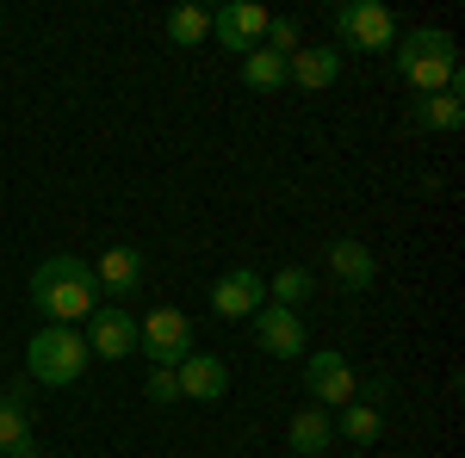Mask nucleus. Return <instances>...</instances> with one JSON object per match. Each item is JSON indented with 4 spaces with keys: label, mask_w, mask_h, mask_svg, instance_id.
Segmentation results:
<instances>
[{
    "label": "nucleus",
    "mask_w": 465,
    "mask_h": 458,
    "mask_svg": "<svg viewBox=\"0 0 465 458\" xmlns=\"http://www.w3.org/2000/svg\"><path fill=\"white\" fill-rule=\"evenodd\" d=\"M311 267H280L273 279H267V304H280V310H298L304 297H311Z\"/></svg>",
    "instance_id": "obj_21"
},
{
    "label": "nucleus",
    "mask_w": 465,
    "mask_h": 458,
    "mask_svg": "<svg viewBox=\"0 0 465 458\" xmlns=\"http://www.w3.org/2000/svg\"><path fill=\"white\" fill-rule=\"evenodd\" d=\"M87 365H94V353L81 341V328H63V322H44L32 335V347H25V372H32V385H44V390L81 385Z\"/></svg>",
    "instance_id": "obj_3"
},
{
    "label": "nucleus",
    "mask_w": 465,
    "mask_h": 458,
    "mask_svg": "<svg viewBox=\"0 0 465 458\" xmlns=\"http://www.w3.org/2000/svg\"><path fill=\"white\" fill-rule=\"evenodd\" d=\"M94 285H100V304H124V297H137V285H143V248H131V242L100 248V260H94Z\"/></svg>",
    "instance_id": "obj_9"
},
{
    "label": "nucleus",
    "mask_w": 465,
    "mask_h": 458,
    "mask_svg": "<svg viewBox=\"0 0 465 458\" xmlns=\"http://www.w3.org/2000/svg\"><path fill=\"white\" fill-rule=\"evenodd\" d=\"M335 434L341 440H354V446H372L379 434H385V409H372V403H348V409H335Z\"/></svg>",
    "instance_id": "obj_18"
},
{
    "label": "nucleus",
    "mask_w": 465,
    "mask_h": 458,
    "mask_svg": "<svg viewBox=\"0 0 465 458\" xmlns=\"http://www.w3.org/2000/svg\"><path fill=\"white\" fill-rule=\"evenodd\" d=\"M137 353L149 359V372H174L180 359L193 353V317L174 310V304H155V310L137 322Z\"/></svg>",
    "instance_id": "obj_4"
},
{
    "label": "nucleus",
    "mask_w": 465,
    "mask_h": 458,
    "mask_svg": "<svg viewBox=\"0 0 465 458\" xmlns=\"http://www.w3.org/2000/svg\"><path fill=\"white\" fill-rule=\"evenodd\" d=\"M32 310H37L44 322L81 328V322L100 310L94 260H81V254H44V260L32 267Z\"/></svg>",
    "instance_id": "obj_1"
},
{
    "label": "nucleus",
    "mask_w": 465,
    "mask_h": 458,
    "mask_svg": "<svg viewBox=\"0 0 465 458\" xmlns=\"http://www.w3.org/2000/svg\"><path fill=\"white\" fill-rule=\"evenodd\" d=\"M249 328H254V347L267 353V359H298V353H304V317H298V310L261 304L249 317Z\"/></svg>",
    "instance_id": "obj_11"
},
{
    "label": "nucleus",
    "mask_w": 465,
    "mask_h": 458,
    "mask_svg": "<svg viewBox=\"0 0 465 458\" xmlns=\"http://www.w3.org/2000/svg\"><path fill=\"white\" fill-rule=\"evenodd\" d=\"M6 458H50V453H37V440H32V446H19V453H6Z\"/></svg>",
    "instance_id": "obj_24"
},
{
    "label": "nucleus",
    "mask_w": 465,
    "mask_h": 458,
    "mask_svg": "<svg viewBox=\"0 0 465 458\" xmlns=\"http://www.w3.org/2000/svg\"><path fill=\"white\" fill-rule=\"evenodd\" d=\"M32 446V403H25V385H13L0 396V458Z\"/></svg>",
    "instance_id": "obj_16"
},
{
    "label": "nucleus",
    "mask_w": 465,
    "mask_h": 458,
    "mask_svg": "<svg viewBox=\"0 0 465 458\" xmlns=\"http://www.w3.org/2000/svg\"><path fill=\"white\" fill-rule=\"evenodd\" d=\"M261 304H267V279L254 267H230L212 285V317H223V322H249Z\"/></svg>",
    "instance_id": "obj_10"
},
{
    "label": "nucleus",
    "mask_w": 465,
    "mask_h": 458,
    "mask_svg": "<svg viewBox=\"0 0 465 458\" xmlns=\"http://www.w3.org/2000/svg\"><path fill=\"white\" fill-rule=\"evenodd\" d=\"M329 32L341 37L348 50H391L397 44V19H391V6H379V0H341L335 13H329Z\"/></svg>",
    "instance_id": "obj_5"
},
{
    "label": "nucleus",
    "mask_w": 465,
    "mask_h": 458,
    "mask_svg": "<svg viewBox=\"0 0 465 458\" xmlns=\"http://www.w3.org/2000/svg\"><path fill=\"white\" fill-rule=\"evenodd\" d=\"M267 50H273V56L304 50V25H298V19H273V25H267Z\"/></svg>",
    "instance_id": "obj_22"
},
{
    "label": "nucleus",
    "mask_w": 465,
    "mask_h": 458,
    "mask_svg": "<svg viewBox=\"0 0 465 458\" xmlns=\"http://www.w3.org/2000/svg\"><path fill=\"white\" fill-rule=\"evenodd\" d=\"M174 378H180V396H186V403H223V396H230V365L205 347L186 353L174 365Z\"/></svg>",
    "instance_id": "obj_12"
},
{
    "label": "nucleus",
    "mask_w": 465,
    "mask_h": 458,
    "mask_svg": "<svg viewBox=\"0 0 465 458\" xmlns=\"http://www.w3.org/2000/svg\"><path fill=\"white\" fill-rule=\"evenodd\" d=\"M286 81L311 87V93L335 87V81H341V50H329V44H317V50H292L286 56Z\"/></svg>",
    "instance_id": "obj_14"
},
{
    "label": "nucleus",
    "mask_w": 465,
    "mask_h": 458,
    "mask_svg": "<svg viewBox=\"0 0 465 458\" xmlns=\"http://www.w3.org/2000/svg\"><path fill=\"white\" fill-rule=\"evenodd\" d=\"M391 56H397V74H403V81L416 87V100H422V93H465L460 50H453V37L440 32V25H416V32H397Z\"/></svg>",
    "instance_id": "obj_2"
},
{
    "label": "nucleus",
    "mask_w": 465,
    "mask_h": 458,
    "mask_svg": "<svg viewBox=\"0 0 465 458\" xmlns=\"http://www.w3.org/2000/svg\"><path fill=\"white\" fill-rule=\"evenodd\" d=\"M304 396H317V409H348L360 396V378H354V365H348V353L341 347L304 353Z\"/></svg>",
    "instance_id": "obj_6"
},
{
    "label": "nucleus",
    "mask_w": 465,
    "mask_h": 458,
    "mask_svg": "<svg viewBox=\"0 0 465 458\" xmlns=\"http://www.w3.org/2000/svg\"><path fill=\"white\" fill-rule=\"evenodd\" d=\"M267 25H273L267 6H254V0H230V6H217V13H212V44L236 50V56H249V50L267 44Z\"/></svg>",
    "instance_id": "obj_7"
},
{
    "label": "nucleus",
    "mask_w": 465,
    "mask_h": 458,
    "mask_svg": "<svg viewBox=\"0 0 465 458\" xmlns=\"http://www.w3.org/2000/svg\"><path fill=\"white\" fill-rule=\"evenodd\" d=\"M410 118H416L422 131H460L465 124V93H422V100L410 106Z\"/></svg>",
    "instance_id": "obj_17"
},
{
    "label": "nucleus",
    "mask_w": 465,
    "mask_h": 458,
    "mask_svg": "<svg viewBox=\"0 0 465 458\" xmlns=\"http://www.w3.org/2000/svg\"><path fill=\"white\" fill-rule=\"evenodd\" d=\"M329 273L348 285V291H366V285L379 279V254L360 242V236H335L329 242Z\"/></svg>",
    "instance_id": "obj_13"
},
{
    "label": "nucleus",
    "mask_w": 465,
    "mask_h": 458,
    "mask_svg": "<svg viewBox=\"0 0 465 458\" xmlns=\"http://www.w3.org/2000/svg\"><path fill=\"white\" fill-rule=\"evenodd\" d=\"M162 32H168V44H180V50H199V44H212V13H205V6H174V13L162 19Z\"/></svg>",
    "instance_id": "obj_19"
},
{
    "label": "nucleus",
    "mask_w": 465,
    "mask_h": 458,
    "mask_svg": "<svg viewBox=\"0 0 465 458\" xmlns=\"http://www.w3.org/2000/svg\"><path fill=\"white\" fill-rule=\"evenodd\" d=\"M329 440H335V415H329V409H317V403H311V409H298V415H292L286 446L298 458H322V453H329Z\"/></svg>",
    "instance_id": "obj_15"
},
{
    "label": "nucleus",
    "mask_w": 465,
    "mask_h": 458,
    "mask_svg": "<svg viewBox=\"0 0 465 458\" xmlns=\"http://www.w3.org/2000/svg\"><path fill=\"white\" fill-rule=\"evenodd\" d=\"M87 353L94 359H131L137 353V317H131V304H100L94 317H87Z\"/></svg>",
    "instance_id": "obj_8"
},
{
    "label": "nucleus",
    "mask_w": 465,
    "mask_h": 458,
    "mask_svg": "<svg viewBox=\"0 0 465 458\" xmlns=\"http://www.w3.org/2000/svg\"><path fill=\"white\" fill-rule=\"evenodd\" d=\"M242 87H249V93H280V87H286V56H273L267 44L249 50V56H242Z\"/></svg>",
    "instance_id": "obj_20"
},
{
    "label": "nucleus",
    "mask_w": 465,
    "mask_h": 458,
    "mask_svg": "<svg viewBox=\"0 0 465 458\" xmlns=\"http://www.w3.org/2000/svg\"><path fill=\"white\" fill-rule=\"evenodd\" d=\"M143 396L155 403V409H174V403H180V378H174V372H149V378H143Z\"/></svg>",
    "instance_id": "obj_23"
}]
</instances>
